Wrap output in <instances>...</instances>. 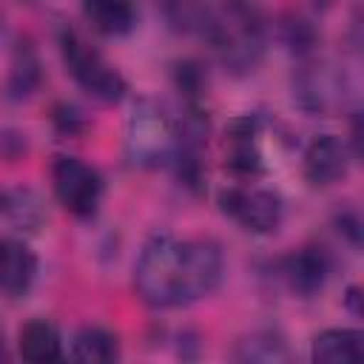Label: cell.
<instances>
[{
    "mask_svg": "<svg viewBox=\"0 0 364 364\" xmlns=\"http://www.w3.org/2000/svg\"><path fill=\"white\" fill-rule=\"evenodd\" d=\"M222 250L210 239L151 236L134 264V287L151 307H182L216 290L222 282Z\"/></svg>",
    "mask_w": 364,
    "mask_h": 364,
    "instance_id": "6da1fadb",
    "label": "cell"
},
{
    "mask_svg": "<svg viewBox=\"0 0 364 364\" xmlns=\"http://www.w3.org/2000/svg\"><path fill=\"white\" fill-rule=\"evenodd\" d=\"M202 34L233 74L253 71L264 54V17L253 0H219L208 6Z\"/></svg>",
    "mask_w": 364,
    "mask_h": 364,
    "instance_id": "7a4b0ae2",
    "label": "cell"
},
{
    "mask_svg": "<svg viewBox=\"0 0 364 364\" xmlns=\"http://www.w3.org/2000/svg\"><path fill=\"white\" fill-rule=\"evenodd\" d=\"M179 148V119L156 100L136 102L125 128V156L136 168H168Z\"/></svg>",
    "mask_w": 364,
    "mask_h": 364,
    "instance_id": "3957f363",
    "label": "cell"
},
{
    "mask_svg": "<svg viewBox=\"0 0 364 364\" xmlns=\"http://www.w3.org/2000/svg\"><path fill=\"white\" fill-rule=\"evenodd\" d=\"M60 54L74 82L100 102H119L128 91L125 77L74 28L60 31Z\"/></svg>",
    "mask_w": 364,
    "mask_h": 364,
    "instance_id": "277c9868",
    "label": "cell"
},
{
    "mask_svg": "<svg viewBox=\"0 0 364 364\" xmlns=\"http://www.w3.org/2000/svg\"><path fill=\"white\" fill-rule=\"evenodd\" d=\"M51 188L57 202L77 219H91L102 202V176L80 156H57L51 165Z\"/></svg>",
    "mask_w": 364,
    "mask_h": 364,
    "instance_id": "5b68a950",
    "label": "cell"
},
{
    "mask_svg": "<svg viewBox=\"0 0 364 364\" xmlns=\"http://www.w3.org/2000/svg\"><path fill=\"white\" fill-rule=\"evenodd\" d=\"M219 208L236 225L250 233H273L282 225L284 205L279 193L267 188H256L250 182H236L219 193Z\"/></svg>",
    "mask_w": 364,
    "mask_h": 364,
    "instance_id": "8992f818",
    "label": "cell"
},
{
    "mask_svg": "<svg viewBox=\"0 0 364 364\" xmlns=\"http://www.w3.org/2000/svg\"><path fill=\"white\" fill-rule=\"evenodd\" d=\"M259 136H262V122L250 114L230 119L225 128V168L239 182H250L264 173V154Z\"/></svg>",
    "mask_w": 364,
    "mask_h": 364,
    "instance_id": "52a82bcc",
    "label": "cell"
},
{
    "mask_svg": "<svg viewBox=\"0 0 364 364\" xmlns=\"http://www.w3.org/2000/svg\"><path fill=\"white\" fill-rule=\"evenodd\" d=\"M350 159H353V154L344 139H338L333 134H321L304 148L301 173L313 188H330L347 176Z\"/></svg>",
    "mask_w": 364,
    "mask_h": 364,
    "instance_id": "ba28073f",
    "label": "cell"
},
{
    "mask_svg": "<svg viewBox=\"0 0 364 364\" xmlns=\"http://www.w3.org/2000/svg\"><path fill=\"white\" fill-rule=\"evenodd\" d=\"M282 279L284 284L299 296L318 293L330 279V256L324 247H299L282 259Z\"/></svg>",
    "mask_w": 364,
    "mask_h": 364,
    "instance_id": "9c48e42d",
    "label": "cell"
},
{
    "mask_svg": "<svg viewBox=\"0 0 364 364\" xmlns=\"http://www.w3.org/2000/svg\"><path fill=\"white\" fill-rule=\"evenodd\" d=\"M34 276H37L34 250L14 236H0V293L23 296L34 284Z\"/></svg>",
    "mask_w": 364,
    "mask_h": 364,
    "instance_id": "30bf717a",
    "label": "cell"
},
{
    "mask_svg": "<svg viewBox=\"0 0 364 364\" xmlns=\"http://www.w3.org/2000/svg\"><path fill=\"white\" fill-rule=\"evenodd\" d=\"M296 100L310 114H327L341 100V82L327 65H304L293 82Z\"/></svg>",
    "mask_w": 364,
    "mask_h": 364,
    "instance_id": "8fae6325",
    "label": "cell"
},
{
    "mask_svg": "<svg viewBox=\"0 0 364 364\" xmlns=\"http://www.w3.org/2000/svg\"><path fill=\"white\" fill-rule=\"evenodd\" d=\"M17 350L31 364H48L63 358V338L60 330L46 318H31L17 333Z\"/></svg>",
    "mask_w": 364,
    "mask_h": 364,
    "instance_id": "7c38bea8",
    "label": "cell"
},
{
    "mask_svg": "<svg viewBox=\"0 0 364 364\" xmlns=\"http://www.w3.org/2000/svg\"><path fill=\"white\" fill-rule=\"evenodd\" d=\"M88 26L105 37H122L136 23L134 0H80Z\"/></svg>",
    "mask_w": 364,
    "mask_h": 364,
    "instance_id": "4fadbf2b",
    "label": "cell"
},
{
    "mask_svg": "<svg viewBox=\"0 0 364 364\" xmlns=\"http://www.w3.org/2000/svg\"><path fill=\"white\" fill-rule=\"evenodd\" d=\"M310 355H313V361H321V364L361 361L364 358V333L361 330H347V327L324 330L313 338Z\"/></svg>",
    "mask_w": 364,
    "mask_h": 364,
    "instance_id": "5bb4252c",
    "label": "cell"
},
{
    "mask_svg": "<svg viewBox=\"0 0 364 364\" xmlns=\"http://www.w3.org/2000/svg\"><path fill=\"white\" fill-rule=\"evenodd\" d=\"M43 71H40V57L28 40H20L11 57V71H9V91L14 100L31 97L40 88Z\"/></svg>",
    "mask_w": 364,
    "mask_h": 364,
    "instance_id": "9a60e30c",
    "label": "cell"
},
{
    "mask_svg": "<svg viewBox=\"0 0 364 364\" xmlns=\"http://www.w3.org/2000/svg\"><path fill=\"white\" fill-rule=\"evenodd\" d=\"M117 355H119L117 336L102 330V327H82L71 338V358L74 361L102 364V361H114Z\"/></svg>",
    "mask_w": 364,
    "mask_h": 364,
    "instance_id": "2e32d148",
    "label": "cell"
},
{
    "mask_svg": "<svg viewBox=\"0 0 364 364\" xmlns=\"http://www.w3.org/2000/svg\"><path fill=\"white\" fill-rule=\"evenodd\" d=\"M0 213L14 222L17 228H28L37 230V225L43 222V205L31 191H0Z\"/></svg>",
    "mask_w": 364,
    "mask_h": 364,
    "instance_id": "e0dca14e",
    "label": "cell"
},
{
    "mask_svg": "<svg viewBox=\"0 0 364 364\" xmlns=\"http://www.w3.org/2000/svg\"><path fill=\"white\" fill-rule=\"evenodd\" d=\"M239 358L242 361H287L290 353H287L282 338H276L270 333H262V336H253V338L242 341Z\"/></svg>",
    "mask_w": 364,
    "mask_h": 364,
    "instance_id": "ac0fdd59",
    "label": "cell"
},
{
    "mask_svg": "<svg viewBox=\"0 0 364 364\" xmlns=\"http://www.w3.org/2000/svg\"><path fill=\"white\" fill-rule=\"evenodd\" d=\"M176 88L188 100V105H199V94L205 88V77L196 63H179L176 65Z\"/></svg>",
    "mask_w": 364,
    "mask_h": 364,
    "instance_id": "d6986e66",
    "label": "cell"
},
{
    "mask_svg": "<svg viewBox=\"0 0 364 364\" xmlns=\"http://www.w3.org/2000/svg\"><path fill=\"white\" fill-rule=\"evenodd\" d=\"M54 122H57V128H60L63 134H77V131H82V125H85V119L80 117V111H77L74 105H57Z\"/></svg>",
    "mask_w": 364,
    "mask_h": 364,
    "instance_id": "ffe728a7",
    "label": "cell"
},
{
    "mask_svg": "<svg viewBox=\"0 0 364 364\" xmlns=\"http://www.w3.org/2000/svg\"><path fill=\"white\" fill-rule=\"evenodd\" d=\"M284 28H287V43H290L293 48H299V51L310 48V43H313V31H310V26H307L301 17L290 20Z\"/></svg>",
    "mask_w": 364,
    "mask_h": 364,
    "instance_id": "44dd1931",
    "label": "cell"
},
{
    "mask_svg": "<svg viewBox=\"0 0 364 364\" xmlns=\"http://www.w3.org/2000/svg\"><path fill=\"white\" fill-rule=\"evenodd\" d=\"M26 151V139L20 134H0V156L14 159Z\"/></svg>",
    "mask_w": 364,
    "mask_h": 364,
    "instance_id": "7402d4cb",
    "label": "cell"
},
{
    "mask_svg": "<svg viewBox=\"0 0 364 364\" xmlns=\"http://www.w3.org/2000/svg\"><path fill=\"white\" fill-rule=\"evenodd\" d=\"M358 299H361V290L353 284V287L347 290V304H350V310H353L355 316H361V304H358Z\"/></svg>",
    "mask_w": 364,
    "mask_h": 364,
    "instance_id": "603a6c76",
    "label": "cell"
},
{
    "mask_svg": "<svg viewBox=\"0 0 364 364\" xmlns=\"http://www.w3.org/2000/svg\"><path fill=\"white\" fill-rule=\"evenodd\" d=\"M333 0H316V6H330Z\"/></svg>",
    "mask_w": 364,
    "mask_h": 364,
    "instance_id": "cb8c5ba5",
    "label": "cell"
},
{
    "mask_svg": "<svg viewBox=\"0 0 364 364\" xmlns=\"http://www.w3.org/2000/svg\"><path fill=\"white\" fill-rule=\"evenodd\" d=\"M3 355H6V353H3V336H0V358H3Z\"/></svg>",
    "mask_w": 364,
    "mask_h": 364,
    "instance_id": "d4e9b609",
    "label": "cell"
},
{
    "mask_svg": "<svg viewBox=\"0 0 364 364\" xmlns=\"http://www.w3.org/2000/svg\"><path fill=\"white\" fill-rule=\"evenodd\" d=\"M0 37H3V14H0Z\"/></svg>",
    "mask_w": 364,
    "mask_h": 364,
    "instance_id": "484cf974",
    "label": "cell"
}]
</instances>
